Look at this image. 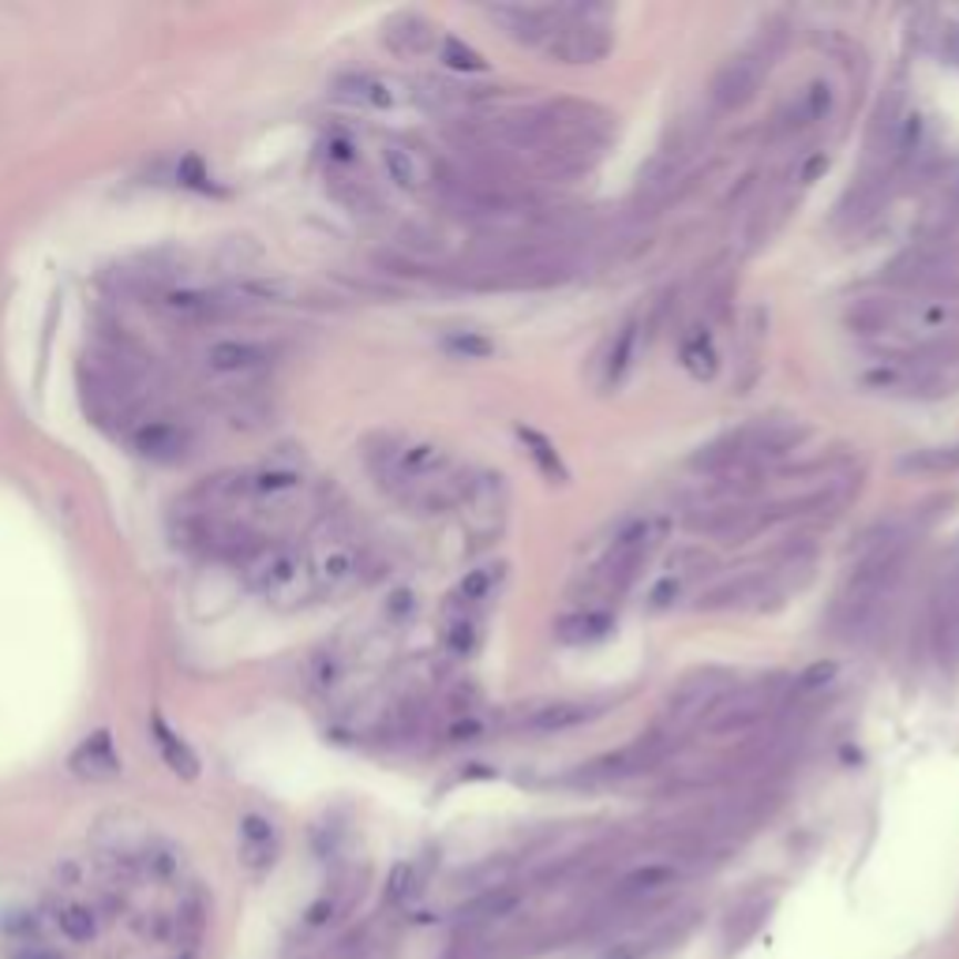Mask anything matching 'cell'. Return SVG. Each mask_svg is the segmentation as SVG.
I'll return each mask as SVG.
<instances>
[{"label":"cell","instance_id":"obj_1","mask_svg":"<svg viewBox=\"0 0 959 959\" xmlns=\"http://www.w3.org/2000/svg\"><path fill=\"white\" fill-rule=\"evenodd\" d=\"M671 518L667 513H645L634 518L630 526L615 532V540L608 543V551L592 567L573 581V600L578 608H604L611 600L626 596L637 585V578L645 573L652 555L660 551V543L667 540Z\"/></svg>","mask_w":959,"mask_h":959},{"label":"cell","instance_id":"obj_2","mask_svg":"<svg viewBox=\"0 0 959 959\" xmlns=\"http://www.w3.org/2000/svg\"><path fill=\"white\" fill-rule=\"evenodd\" d=\"M241 573H244V585L271 608L293 611L315 600L308 551L293 548V543H285V540H263L259 548L241 562Z\"/></svg>","mask_w":959,"mask_h":959},{"label":"cell","instance_id":"obj_3","mask_svg":"<svg viewBox=\"0 0 959 959\" xmlns=\"http://www.w3.org/2000/svg\"><path fill=\"white\" fill-rule=\"evenodd\" d=\"M885 285L904 296H959V233L937 241H915L888 263Z\"/></svg>","mask_w":959,"mask_h":959},{"label":"cell","instance_id":"obj_4","mask_svg":"<svg viewBox=\"0 0 959 959\" xmlns=\"http://www.w3.org/2000/svg\"><path fill=\"white\" fill-rule=\"evenodd\" d=\"M453 458L439 442L417 439V435H382L371 442L368 450V469L375 483L387 491L390 499H398L401 491H409L412 483L435 477V472L450 469Z\"/></svg>","mask_w":959,"mask_h":959},{"label":"cell","instance_id":"obj_5","mask_svg":"<svg viewBox=\"0 0 959 959\" xmlns=\"http://www.w3.org/2000/svg\"><path fill=\"white\" fill-rule=\"evenodd\" d=\"M559 23L548 34V42L540 45V53L551 64H600L611 53V34H608V12L604 8H581V4H555Z\"/></svg>","mask_w":959,"mask_h":959},{"label":"cell","instance_id":"obj_6","mask_svg":"<svg viewBox=\"0 0 959 959\" xmlns=\"http://www.w3.org/2000/svg\"><path fill=\"white\" fill-rule=\"evenodd\" d=\"M731 686H735V679H731L724 667L690 671V675L682 679L675 690H671L656 731L675 743V738H682L686 731L705 727V720L712 716V708L720 705V697H724Z\"/></svg>","mask_w":959,"mask_h":959},{"label":"cell","instance_id":"obj_7","mask_svg":"<svg viewBox=\"0 0 959 959\" xmlns=\"http://www.w3.org/2000/svg\"><path fill=\"white\" fill-rule=\"evenodd\" d=\"M461 526L472 543H496L510 521V483L502 472H472L469 491L461 499Z\"/></svg>","mask_w":959,"mask_h":959},{"label":"cell","instance_id":"obj_8","mask_svg":"<svg viewBox=\"0 0 959 959\" xmlns=\"http://www.w3.org/2000/svg\"><path fill=\"white\" fill-rule=\"evenodd\" d=\"M784 690H776V682H754V686H731L720 705L712 708L705 720L708 735H743V731L757 727L761 720L776 716Z\"/></svg>","mask_w":959,"mask_h":959},{"label":"cell","instance_id":"obj_9","mask_svg":"<svg viewBox=\"0 0 959 959\" xmlns=\"http://www.w3.org/2000/svg\"><path fill=\"white\" fill-rule=\"evenodd\" d=\"M312 562V581H315V596H345L360 585L364 578V551L360 543L349 537H326L319 548L308 551Z\"/></svg>","mask_w":959,"mask_h":959},{"label":"cell","instance_id":"obj_10","mask_svg":"<svg viewBox=\"0 0 959 959\" xmlns=\"http://www.w3.org/2000/svg\"><path fill=\"white\" fill-rule=\"evenodd\" d=\"M671 746H675L671 738H664L660 731H649V735H641L637 743L619 746L604 757L589 761L585 768L573 773V779H581V784H611V779L641 776V773H649V768H656L660 761L671 754Z\"/></svg>","mask_w":959,"mask_h":959},{"label":"cell","instance_id":"obj_11","mask_svg":"<svg viewBox=\"0 0 959 959\" xmlns=\"http://www.w3.org/2000/svg\"><path fill=\"white\" fill-rule=\"evenodd\" d=\"M382 170L401 192L409 195H439L442 181H447V170L439 165L428 146L412 143V140H387L382 143Z\"/></svg>","mask_w":959,"mask_h":959},{"label":"cell","instance_id":"obj_12","mask_svg":"<svg viewBox=\"0 0 959 959\" xmlns=\"http://www.w3.org/2000/svg\"><path fill=\"white\" fill-rule=\"evenodd\" d=\"M768 68H773V64H768L765 57L757 53V49L738 53V57H727V61L716 68L712 83H708L712 105L724 109V113H738V109H746L757 98L761 86H765Z\"/></svg>","mask_w":959,"mask_h":959},{"label":"cell","instance_id":"obj_13","mask_svg":"<svg viewBox=\"0 0 959 959\" xmlns=\"http://www.w3.org/2000/svg\"><path fill=\"white\" fill-rule=\"evenodd\" d=\"M784 596V585H779V573H765V570H749V573H735V578L716 581L712 589H705L697 596L701 611H757L765 608L768 600Z\"/></svg>","mask_w":959,"mask_h":959},{"label":"cell","instance_id":"obj_14","mask_svg":"<svg viewBox=\"0 0 959 959\" xmlns=\"http://www.w3.org/2000/svg\"><path fill=\"white\" fill-rule=\"evenodd\" d=\"M929 649L941 667H959V562L941 573L929 600Z\"/></svg>","mask_w":959,"mask_h":959},{"label":"cell","instance_id":"obj_15","mask_svg":"<svg viewBox=\"0 0 959 959\" xmlns=\"http://www.w3.org/2000/svg\"><path fill=\"white\" fill-rule=\"evenodd\" d=\"M132 447L140 458L157 461V465H176L184 461L187 453L195 450V431L192 424L184 420H170V417H146L135 420L132 431H127Z\"/></svg>","mask_w":959,"mask_h":959},{"label":"cell","instance_id":"obj_16","mask_svg":"<svg viewBox=\"0 0 959 959\" xmlns=\"http://www.w3.org/2000/svg\"><path fill=\"white\" fill-rule=\"evenodd\" d=\"M833 105H836V91L828 79H814V83H806L803 91H795L784 105L776 109L773 140H795V135L817 127L820 121H828Z\"/></svg>","mask_w":959,"mask_h":959},{"label":"cell","instance_id":"obj_17","mask_svg":"<svg viewBox=\"0 0 959 959\" xmlns=\"http://www.w3.org/2000/svg\"><path fill=\"white\" fill-rule=\"evenodd\" d=\"M765 341H768V312L757 304V308L743 315L735 334V375H731L735 394H749L757 387L761 375H765Z\"/></svg>","mask_w":959,"mask_h":959},{"label":"cell","instance_id":"obj_18","mask_svg":"<svg viewBox=\"0 0 959 959\" xmlns=\"http://www.w3.org/2000/svg\"><path fill=\"white\" fill-rule=\"evenodd\" d=\"M483 16L499 27L502 34L513 38L521 45H532L540 49L548 42V34L555 31L559 23V8H537V4H496V8H483Z\"/></svg>","mask_w":959,"mask_h":959},{"label":"cell","instance_id":"obj_19","mask_svg":"<svg viewBox=\"0 0 959 959\" xmlns=\"http://www.w3.org/2000/svg\"><path fill=\"white\" fill-rule=\"evenodd\" d=\"M203 364L214 375H229V379H248L259 375L274 364V353L259 341H241V338H217L203 349Z\"/></svg>","mask_w":959,"mask_h":959},{"label":"cell","instance_id":"obj_20","mask_svg":"<svg viewBox=\"0 0 959 959\" xmlns=\"http://www.w3.org/2000/svg\"><path fill=\"white\" fill-rule=\"evenodd\" d=\"M334 94H338L341 102H353V105H364V109H379V113H387V109H398V105L409 102V91H405L398 79L379 75V72H349V75H341L338 83H334Z\"/></svg>","mask_w":959,"mask_h":959},{"label":"cell","instance_id":"obj_21","mask_svg":"<svg viewBox=\"0 0 959 959\" xmlns=\"http://www.w3.org/2000/svg\"><path fill=\"white\" fill-rule=\"evenodd\" d=\"M637 353H641V319L630 315L608 338V349L600 353V390H615L630 375V368H634Z\"/></svg>","mask_w":959,"mask_h":959},{"label":"cell","instance_id":"obj_22","mask_svg":"<svg viewBox=\"0 0 959 959\" xmlns=\"http://www.w3.org/2000/svg\"><path fill=\"white\" fill-rule=\"evenodd\" d=\"M68 768H72L79 779H113V776H121V754H116L113 735H109V731H94V735H86L83 743L72 749Z\"/></svg>","mask_w":959,"mask_h":959},{"label":"cell","instance_id":"obj_23","mask_svg":"<svg viewBox=\"0 0 959 959\" xmlns=\"http://www.w3.org/2000/svg\"><path fill=\"white\" fill-rule=\"evenodd\" d=\"M382 42L398 57H424L435 49V27L420 12H398L382 27Z\"/></svg>","mask_w":959,"mask_h":959},{"label":"cell","instance_id":"obj_24","mask_svg":"<svg viewBox=\"0 0 959 959\" xmlns=\"http://www.w3.org/2000/svg\"><path fill=\"white\" fill-rule=\"evenodd\" d=\"M675 881H679L675 863H645V866L630 869L615 885V899L619 904H649V899L664 896Z\"/></svg>","mask_w":959,"mask_h":959},{"label":"cell","instance_id":"obj_25","mask_svg":"<svg viewBox=\"0 0 959 959\" xmlns=\"http://www.w3.org/2000/svg\"><path fill=\"white\" fill-rule=\"evenodd\" d=\"M439 637H442V649H447L453 660L477 656V649L483 641V615H480V611L447 604V611H442V634Z\"/></svg>","mask_w":959,"mask_h":959},{"label":"cell","instance_id":"obj_26","mask_svg":"<svg viewBox=\"0 0 959 959\" xmlns=\"http://www.w3.org/2000/svg\"><path fill=\"white\" fill-rule=\"evenodd\" d=\"M604 712V705H581V701H555V705H540L526 716V731L532 735H555V731H570L581 724H592V720Z\"/></svg>","mask_w":959,"mask_h":959},{"label":"cell","instance_id":"obj_27","mask_svg":"<svg viewBox=\"0 0 959 959\" xmlns=\"http://www.w3.org/2000/svg\"><path fill=\"white\" fill-rule=\"evenodd\" d=\"M162 308L184 323H211V319L229 315L233 304L225 300V296L206 293V289H170V293H162Z\"/></svg>","mask_w":959,"mask_h":959},{"label":"cell","instance_id":"obj_28","mask_svg":"<svg viewBox=\"0 0 959 959\" xmlns=\"http://www.w3.org/2000/svg\"><path fill=\"white\" fill-rule=\"evenodd\" d=\"M679 364L686 368L690 379L697 382H712L720 375V353L716 341H712L708 326H690L679 341Z\"/></svg>","mask_w":959,"mask_h":959},{"label":"cell","instance_id":"obj_29","mask_svg":"<svg viewBox=\"0 0 959 959\" xmlns=\"http://www.w3.org/2000/svg\"><path fill=\"white\" fill-rule=\"evenodd\" d=\"M502 581H507V562H488V567L469 570L458 581V589H453L450 604L480 611V615H483V608H488V600H496V592L502 589Z\"/></svg>","mask_w":959,"mask_h":959},{"label":"cell","instance_id":"obj_30","mask_svg":"<svg viewBox=\"0 0 959 959\" xmlns=\"http://www.w3.org/2000/svg\"><path fill=\"white\" fill-rule=\"evenodd\" d=\"M611 630H615V619L604 608H578L555 622V637L562 645H592V641H604Z\"/></svg>","mask_w":959,"mask_h":959},{"label":"cell","instance_id":"obj_31","mask_svg":"<svg viewBox=\"0 0 959 959\" xmlns=\"http://www.w3.org/2000/svg\"><path fill=\"white\" fill-rule=\"evenodd\" d=\"M151 735H154V746L157 754H162V761L170 765V773H176L181 779H195L200 776V757H195V749L184 743L176 731L165 724L162 716H151Z\"/></svg>","mask_w":959,"mask_h":959},{"label":"cell","instance_id":"obj_32","mask_svg":"<svg viewBox=\"0 0 959 959\" xmlns=\"http://www.w3.org/2000/svg\"><path fill=\"white\" fill-rule=\"evenodd\" d=\"M274 851H278V833L274 825L259 814H248L241 820V858L244 866L252 869H266L274 863Z\"/></svg>","mask_w":959,"mask_h":959},{"label":"cell","instance_id":"obj_33","mask_svg":"<svg viewBox=\"0 0 959 959\" xmlns=\"http://www.w3.org/2000/svg\"><path fill=\"white\" fill-rule=\"evenodd\" d=\"M518 442L521 447H526V453L532 458V465H537L540 469V477L543 480H551V483H567L570 480V469H567V461L559 458V450H555V442L548 439V435L543 431H537V428H526V424H518Z\"/></svg>","mask_w":959,"mask_h":959},{"label":"cell","instance_id":"obj_34","mask_svg":"<svg viewBox=\"0 0 959 959\" xmlns=\"http://www.w3.org/2000/svg\"><path fill=\"white\" fill-rule=\"evenodd\" d=\"M899 469L922 472V477H948V472H959V442H948V447H918L899 458Z\"/></svg>","mask_w":959,"mask_h":959},{"label":"cell","instance_id":"obj_35","mask_svg":"<svg viewBox=\"0 0 959 959\" xmlns=\"http://www.w3.org/2000/svg\"><path fill=\"white\" fill-rule=\"evenodd\" d=\"M712 567H716V559H712L705 548H679L675 555L667 559L664 578H675L679 585H686V589H690V585H694V581L708 578Z\"/></svg>","mask_w":959,"mask_h":959},{"label":"cell","instance_id":"obj_36","mask_svg":"<svg viewBox=\"0 0 959 959\" xmlns=\"http://www.w3.org/2000/svg\"><path fill=\"white\" fill-rule=\"evenodd\" d=\"M57 926H61V934L68 941L83 945L98 934V915H94V907H86V904H61Z\"/></svg>","mask_w":959,"mask_h":959},{"label":"cell","instance_id":"obj_37","mask_svg":"<svg viewBox=\"0 0 959 959\" xmlns=\"http://www.w3.org/2000/svg\"><path fill=\"white\" fill-rule=\"evenodd\" d=\"M330 192L338 195V203L349 206L353 214H371L375 206H379V195H375L368 184L356 181V176H345V173L330 176Z\"/></svg>","mask_w":959,"mask_h":959},{"label":"cell","instance_id":"obj_38","mask_svg":"<svg viewBox=\"0 0 959 959\" xmlns=\"http://www.w3.org/2000/svg\"><path fill=\"white\" fill-rule=\"evenodd\" d=\"M439 61L450 68V72H488V61H483V53H477L469 42H461V38L447 34L439 42Z\"/></svg>","mask_w":959,"mask_h":959},{"label":"cell","instance_id":"obj_39","mask_svg":"<svg viewBox=\"0 0 959 959\" xmlns=\"http://www.w3.org/2000/svg\"><path fill=\"white\" fill-rule=\"evenodd\" d=\"M671 937H675L671 929H652V934H645V937H630V941L611 945L604 952V959H649L652 952L667 948Z\"/></svg>","mask_w":959,"mask_h":959},{"label":"cell","instance_id":"obj_40","mask_svg":"<svg viewBox=\"0 0 959 959\" xmlns=\"http://www.w3.org/2000/svg\"><path fill=\"white\" fill-rule=\"evenodd\" d=\"M176 929H181L184 945L195 948L206 929V899L203 892H187V899L181 904V911H176Z\"/></svg>","mask_w":959,"mask_h":959},{"label":"cell","instance_id":"obj_41","mask_svg":"<svg viewBox=\"0 0 959 959\" xmlns=\"http://www.w3.org/2000/svg\"><path fill=\"white\" fill-rule=\"evenodd\" d=\"M839 667L833 660H814L809 667H803V675L790 682V694H817V690H828L836 682Z\"/></svg>","mask_w":959,"mask_h":959},{"label":"cell","instance_id":"obj_42","mask_svg":"<svg viewBox=\"0 0 959 959\" xmlns=\"http://www.w3.org/2000/svg\"><path fill=\"white\" fill-rule=\"evenodd\" d=\"M442 349L453 353V356H465V360H483V356H491V349H496V345H491V341L483 338V334H477V330H453V334H447V338H442Z\"/></svg>","mask_w":959,"mask_h":959},{"label":"cell","instance_id":"obj_43","mask_svg":"<svg viewBox=\"0 0 959 959\" xmlns=\"http://www.w3.org/2000/svg\"><path fill=\"white\" fill-rule=\"evenodd\" d=\"M420 892V881H417V869H412L409 863L405 866H394L390 881H387V899L390 904H409L412 896Z\"/></svg>","mask_w":959,"mask_h":959},{"label":"cell","instance_id":"obj_44","mask_svg":"<svg viewBox=\"0 0 959 959\" xmlns=\"http://www.w3.org/2000/svg\"><path fill=\"white\" fill-rule=\"evenodd\" d=\"M338 675H341V664L334 656H315L312 660V686L319 690V694H326V690L338 682Z\"/></svg>","mask_w":959,"mask_h":959},{"label":"cell","instance_id":"obj_45","mask_svg":"<svg viewBox=\"0 0 959 959\" xmlns=\"http://www.w3.org/2000/svg\"><path fill=\"white\" fill-rule=\"evenodd\" d=\"M176 176H181V184H187V187H203V192L211 187V184H206V173H203L200 157H184L181 170H176Z\"/></svg>","mask_w":959,"mask_h":959},{"label":"cell","instance_id":"obj_46","mask_svg":"<svg viewBox=\"0 0 959 959\" xmlns=\"http://www.w3.org/2000/svg\"><path fill=\"white\" fill-rule=\"evenodd\" d=\"M31 959H57V956H53V952H34Z\"/></svg>","mask_w":959,"mask_h":959}]
</instances>
